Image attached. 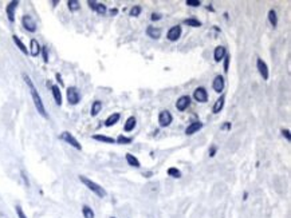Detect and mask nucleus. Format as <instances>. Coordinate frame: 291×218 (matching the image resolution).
<instances>
[{
  "mask_svg": "<svg viewBox=\"0 0 291 218\" xmlns=\"http://www.w3.org/2000/svg\"><path fill=\"white\" fill-rule=\"evenodd\" d=\"M23 78H24L26 83H27L28 88H30V92H31V97H32V99H34V104H35V107H36V110H38V112L42 115V117L47 118V112H46L44 104H43V102H42V98H40V95L38 94V90L35 88L32 80L30 79V76H28L27 74H23Z\"/></svg>",
  "mask_w": 291,
  "mask_h": 218,
  "instance_id": "obj_1",
  "label": "nucleus"
},
{
  "mask_svg": "<svg viewBox=\"0 0 291 218\" xmlns=\"http://www.w3.org/2000/svg\"><path fill=\"white\" fill-rule=\"evenodd\" d=\"M79 179H81V182H82L89 190L93 191L95 195H98L99 198L106 197V190H105L102 186H99L98 184H95V182H93L91 179H89V178H86V177H83V175L79 177Z\"/></svg>",
  "mask_w": 291,
  "mask_h": 218,
  "instance_id": "obj_2",
  "label": "nucleus"
},
{
  "mask_svg": "<svg viewBox=\"0 0 291 218\" xmlns=\"http://www.w3.org/2000/svg\"><path fill=\"white\" fill-rule=\"evenodd\" d=\"M173 121V117L170 114V111L168 110H163L160 112L158 115V123H160V127H166V126H169Z\"/></svg>",
  "mask_w": 291,
  "mask_h": 218,
  "instance_id": "obj_3",
  "label": "nucleus"
},
{
  "mask_svg": "<svg viewBox=\"0 0 291 218\" xmlns=\"http://www.w3.org/2000/svg\"><path fill=\"white\" fill-rule=\"evenodd\" d=\"M60 139H63L65 142H67L70 146H73L74 149H76V150H81L82 149V146H81V143L76 141L75 138H74L73 135L70 134V132H67V131H65V132H62L60 134Z\"/></svg>",
  "mask_w": 291,
  "mask_h": 218,
  "instance_id": "obj_4",
  "label": "nucleus"
},
{
  "mask_svg": "<svg viewBox=\"0 0 291 218\" xmlns=\"http://www.w3.org/2000/svg\"><path fill=\"white\" fill-rule=\"evenodd\" d=\"M181 32H183V30H181L180 26H173V27L169 28V31L166 34V38H168V40H170V42H176V40L180 39Z\"/></svg>",
  "mask_w": 291,
  "mask_h": 218,
  "instance_id": "obj_5",
  "label": "nucleus"
},
{
  "mask_svg": "<svg viewBox=\"0 0 291 218\" xmlns=\"http://www.w3.org/2000/svg\"><path fill=\"white\" fill-rule=\"evenodd\" d=\"M22 24H23V27H24L28 32L36 31V23H35L34 19H32L31 16H28V15H24V16L22 17Z\"/></svg>",
  "mask_w": 291,
  "mask_h": 218,
  "instance_id": "obj_6",
  "label": "nucleus"
},
{
  "mask_svg": "<svg viewBox=\"0 0 291 218\" xmlns=\"http://www.w3.org/2000/svg\"><path fill=\"white\" fill-rule=\"evenodd\" d=\"M81 99V95L78 92L75 87H69L67 88V101H69L70 104H76Z\"/></svg>",
  "mask_w": 291,
  "mask_h": 218,
  "instance_id": "obj_7",
  "label": "nucleus"
},
{
  "mask_svg": "<svg viewBox=\"0 0 291 218\" xmlns=\"http://www.w3.org/2000/svg\"><path fill=\"white\" fill-rule=\"evenodd\" d=\"M193 98L194 101L200 102V103H204L208 101V92L204 87H197L196 90L193 91Z\"/></svg>",
  "mask_w": 291,
  "mask_h": 218,
  "instance_id": "obj_8",
  "label": "nucleus"
},
{
  "mask_svg": "<svg viewBox=\"0 0 291 218\" xmlns=\"http://www.w3.org/2000/svg\"><path fill=\"white\" fill-rule=\"evenodd\" d=\"M189 104H191V98L188 97V95H183V97H180L177 99L176 108L178 111H184V110H187Z\"/></svg>",
  "mask_w": 291,
  "mask_h": 218,
  "instance_id": "obj_9",
  "label": "nucleus"
},
{
  "mask_svg": "<svg viewBox=\"0 0 291 218\" xmlns=\"http://www.w3.org/2000/svg\"><path fill=\"white\" fill-rule=\"evenodd\" d=\"M256 67H258V70H259V74L262 75V78H263L264 80L268 79V67H267L266 62H264L263 59L258 58V60H256Z\"/></svg>",
  "mask_w": 291,
  "mask_h": 218,
  "instance_id": "obj_10",
  "label": "nucleus"
},
{
  "mask_svg": "<svg viewBox=\"0 0 291 218\" xmlns=\"http://www.w3.org/2000/svg\"><path fill=\"white\" fill-rule=\"evenodd\" d=\"M224 86H225V80L222 75H217L215 76V79H213V83H212V87H213V90L215 92L220 94L223 90H224Z\"/></svg>",
  "mask_w": 291,
  "mask_h": 218,
  "instance_id": "obj_11",
  "label": "nucleus"
},
{
  "mask_svg": "<svg viewBox=\"0 0 291 218\" xmlns=\"http://www.w3.org/2000/svg\"><path fill=\"white\" fill-rule=\"evenodd\" d=\"M17 4H19V1H17V0H14V1H11L7 6V8H6V12H7V16H8V20L10 21L15 20V10H16Z\"/></svg>",
  "mask_w": 291,
  "mask_h": 218,
  "instance_id": "obj_12",
  "label": "nucleus"
},
{
  "mask_svg": "<svg viewBox=\"0 0 291 218\" xmlns=\"http://www.w3.org/2000/svg\"><path fill=\"white\" fill-rule=\"evenodd\" d=\"M201 127H203V123H201V122H199V121L197 122H192L191 125L185 128V134L187 135H193L194 132H197Z\"/></svg>",
  "mask_w": 291,
  "mask_h": 218,
  "instance_id": "obj_13",
  "label": "nucleus"
},
{
  "mask_svg": "<svg viewBox=\"0 0 291 218\" xmlns=\"http://www.w3.org/2000/svg\"><path fill=\"white\" fill-rule=\"evenodd\" d=\"M146 35H148L149 38H152V39H160V36H161V30L149 26V27L146 28Z\"/></svg>",
  "mask_w": 291,
  "mask_h": 218,
  "instance_id": "obj_14",
  "label": "nucleus"
},
{
  "mask_svg": "<svg viewBox=\"0 0 291 218\" xmlns=\"http://www.w3.org/2000/svg\"><path fill=\"white\" fill-rule=\"evenodd\" d=\"M135 123H137V121H135V118L134 117H129L128 119H126V122H125V126H124V130L126 132H130L134 130L135 127Z\"/></svg>",
  "mask_w": 291,
  "mask_h": 218,
  "instance_id": "obj_15",
  "label": "nucleus"
},
{
  "mask_svg": "<svg viewBox=\"0 0 291 218\" xmlns=\"http://www.w3.org/2000/svg\"><path fill=\"white\" fill-rule=\"evenodd\" d=\"M225 54H227V51H225V48L223 47V46H219V47H216L215 52H213L215 62H220V60H222V59L225 56Z\"/></svg>",
  "mask_w": 291,
  "mask_h": 218,
  "instance_id": "obj_16",
  "label": "nucleus"
},
{
  "mask_svg": "<svg viewBox=\"0 0 291 218\" xmlns=\"http://www.w3.org/2000/svg\"><path fill=\"white\" fill-rule=\"evenodd\" d=\"M224 102H225V95H220V98H219L217 101L215 102V104H213V108H212V111H213L215 114L220 112V111H222V108L224 107Z\"/></svg>",
  "mask_w": 291,
  "mask_h": 218,
  "instance_id": "obj_17",
  "label": "nucleus"
},
{
  "mask_svg": "<svg viewBox=\"0 0 291 218\" xmlns=\"http://www.w3.org/2000/svg\"><path fill=\"white\" fill-rule=\"evenodd\" d=\"M119 118H121V115L118 114V112H114V114H111L110 117L105 121V126L106 127H111V126H114L115 123H117L118 121H119Z\"/></svg>",
  "mask_w": 291,
  "mask_h": 218,
  "instance_id": "obj_18",
  "label": "nucleus"
},
{
  "mask_svg": "<svg viewBox=\"0 0 291 218\" xmlns=\"http://www.w3.org/2000/svg\"><path fill=\"white\" fill-rule=\"evenodd\" d=\"M125 158H126V162H128V165L129 166H133V167H135V169H138L140 166H141V163H140V161L135 158L134 155H132V154H126L125 155Z\"/></svg>",
  "mask_w": 291,
  "mask_h": 218,
  "instance_id": "obj_19",
  "label": "nucleus"
},
{
  "mask_svg": "<svg viewBox=\"0 0 291 218\" xmlns=\"http://www.w3.org/2000/svg\"><path fill=\"white\" fill-rule=\"evenodd\" d=\"M51 91H52V95H54V99H55L56 104H58V106H60V104H62V94H60L59 87L54 84V86L51 87Z\"/></svg>",
  "mask_w": 291,
  "mask_h": 218,
  "instance_id": "obj_20",
  "label": "nucleus"
},
{
  "mask_svg": "<svg viewBox=\"0 0 291 218\" xmlns=\"http://www.w3.org/2000/svg\"><path fill=\"white\" fill-rule=\"evenodd\" d=\"M102 110V102L101 101H94L91 104V117H97Z\"/></svg>",
  "mask_w": 291,
  "mask_h": 218,
  "instance_id": "obj_21",
  "label": "nucleus"
},
{
  "mask_svg": "<svg viewBox=\"0 0 291 218\" xmlns=\"http://www.w3.org/2000/svg\"><path fill=\"white\" fill-rule=\"evenodd\" d=\"M93 139H95V141H99V142H103V143H115V139L114 138H110V137L101 135V134L93 135Z\"/></svg>",
  "mask_w": 291,
  "mask_h": 218,
  "instance_id": "obj_22",
  "label": "nucleus"
},
{
  "mask_svg": "<svg viewBox=\"0 0 291 218\" xmlns=\"http://www.w3.org/2000/svg\"><path fill=\"white\" fill-rule=\"evenodd\" d=\"M30 46H31V51H30V54H31L32 56H38L39 52H40V46H39L38 40L32 39L31 43H30Z\"/></svg>",
  "mask_w": 291,
  "mask_h": 218,
  "instance_id": "obj_23",
  "label": "nucleus"
},
{
  "mask_svg": "<svg viewBox=\"0 0 291 218\" xmlns=\"http://www.w3.org/2000/svg\"><path fill=\"white\" fill-rule=\"evenodd\" d=\"M12 40H14V43L17 46V48L20 50V51L23 52V54H26V55H27V54H28V51H27V48H26V46L23 44V42H22L20 39L17 38V36H12Z\"/></svg>",
  "mask_w": 291,
  "mask_h": 218,
  "instance_id": "obj_24",
  "label": "nucleus"
},
{
  "mask_svg": "<svg viewBox=\"0 0 291 218\" xmlns=\"http://www.w3.org/2000/svg\"><path fill=\"white\" fill-rule=\"evenodd\" d=\"M268 20H270L271 26H272L274 28L278 26V16H276V12H275L274 10L268 11Z\"/></svg>",
  "mask_w": 291,
  "mask_h": 218,
  "instance_id": "obj_25",
  "label": "nucleus"
},
{
  "mask_svg": "<svg viewBox=\"0 0 291 218\" xmlns=\"http://www.w3.org/2000/svg\"><path fill=\"white\" fill-rule=\"evenodd\" d=\"M184 23L187 26H189V27H201V21H199L197 19H194V17H189V19H185L184 20Z\"/></svg>",
  "mask_w": 291,
  "mask_h": 218,
  "instance_id": "obj_26",
  "label": "nucleus"
},
{
  "mask_svg": "<svg viewBox=\"0 0 291 218\" xmlns=\"http://www.w3.org/2000/svg\"><path fill=\"white\" fill-rule=\"evenodd\" d=\"M82 214H83V217H85V218H94L93 209L89 208V206H86V205L82 208Z\"/></svg>",
  "mask_w": 291,
  "mask_h": 218,
  "instance_id": "obj_27",
  "label": "nucleus"
},
{
  "mask_svg": "<svg viewBox=\"0 0 291 218\" xmlns=\"http://www.w3.org/2000/svg\"><path fill=\"white\" fill-rule=\"evenodd\" d=\"M168 175L172 177V178H180L181 177V171L176 167H169L168 169Z\"/></svg>",
  "mask_w": 291,
  "mask_h": 218,
  "instance_id": "obj_28",
  "label": "nucleus"
},
{
  "mask_svg": "<svg viewBox=\"0 0 291 218\" xmlns=\"http://www.w3.org/2000/svg\"><path fill=\"white\" fill-rule=\"evenodd\" d=\"M130 142H132V138H128V137H125V135H119V137L115 139V143H118V145H129Z\"/></svg>",
  "mask_w": 291,
  "mask_h": 218,
  "instance_id": "obj_29",
  "label": "nucleus"
},
{
  "mask_svg": "<svg viewBox=\"0 0 291 218\" xmlns=\"http://www.w3.org/2000/svg\"><path fill=\"white\" fill-rule=\"evenodd\" d=\"M141 11H142L141 6H134V7H132V10H130V12H129V15H130L132 17H137V16H140Z\"/></svg>",
  "mask_w": 291,
  "mask_h": 218,
  "instance_id": "obj_30",
  "label": "nucleus"
},
{
  "mask_svg": "<svg viewBox=\"0 0 291 218\" xmlns=\"http://www.w3.org/2000/svg\"><path fill=\"white\" fill-rule=\"evenodd\" d=\"M67 6H69L70 11H78L79 10V1H76V0H69V1H67Z\"/></svg>",
  "mask_w": 291,
  "mask_h": 218,
  "instance_id": "obj_31",
  "label": "nucleus"
},
{
  "mask_svg": "<svg viewBox=\"0 0 291 218\" xmlns=\"http://www.w3.org/2000/svg\"><path fill=\"white\" fill-rule=\"evenodd\" d=\"M95 11H97L99 15H105L106 14V11H108V8H106V6L102 3H98L97 4V8H95Z\"/></svg>",
  "mask_w": 291,
  "mask_h": 218,
  "instance_id": "obj_32",
  "label": "nucleus"
},
{
  "mask_svg": "<svg viewBox=\"0 0 291 218\" xmlns=\"http://www.w3.org/2000/svg\"><path fill=\"white\" fill-rule=\"evenodd\" d=\"M224 72H228V67H229V60H231V55L225 54L224 58Z\"/></svg>",
  "mask_w": 291,
  "mask_h": 218,
  "instance_id": "obj_33",
  "label": "nucleus"
},
{
  "mask_svg": "<svg viewBox=\"0 0 291 218\" xmlns=\"http://www.w3.org/2000/svg\"><path fill=\"white\" fill-rule=\"evenodd\" d=\"M185 3H187V6H189V7H199L201 4V1L200 0H187Z\"/></svg>",
  "mask_w": 291,
  "mask_h": 218,
  "instance_id": "obj_34",
  "label": "nucleus"
},
{
  "mask_svg": "<svg viewBox=\"0 0 291 218\" xmlns=\"http://www.w3.org/2000/svg\"><path fill=\"white\" fill-rule=\"evenodd\" d=\"M16 213H17V215H19V218H27L26 217V214L23 213V210H22L20 206H16Z\"/></svg>",
  "mask_w": 291,
  "mask_h": 218,
  "instance_id": "obj_35",
  "label": "nucleus"
},
{
  "mask_svg": "<svg viewBox=\"0 0 291 218\" xmlns=\"http://www.w3.org/2000/svg\"><path fill=\"white\" fill-rule=\"evenodd\" d=\"M42 51H43V60H44V62H49V54H47V47H43V48H42Z\"/></svg>",
  "mask_w": 291,
  "mask_h": 218,
  "instance_id": "obj_36",
  "label": "nucleus"
},
{
  "mask_svg": "<svg viewBox=\"0 0 291 218\" xmlns=\"http://www.w3.org/2000/svg\"><path fill=\"white\" fill-rule=\"evenodd\" d=\"M282 134H283V137H286V139H287L288 142L291 141V135H290V130H282Z\"/></svg>",
  "mask_w": 291,
  "mask_h": 218,
  "instance_id": "obj_37",
  "label": "nucleus"
},
{
  "mask_svg": "<svg viewBox=\"0 0 291 218\" xmlns=\"http://www.w3.org/2000/svg\"><path fill=\"white\" fill-rule=\"evenodd\" d=\"M87 4H89V6H90V8H91V10H94V11H95V8H97V1H93V0H89V1H87Z\"/></svg>",
  "mask_w": 291,
  "mask_h": 218,
  "instance_id": "obj_38",
  "label": "nucleus"
},
{
  "mask_svg": "<svg viewBox=\"0 0 291 218\" xmlns=\"http://www.w3.org/2000/svg\"><path fill=\"white\" fill-rule=\"evenodd\" d=\"M216 151H217V147H216V146H212L211 149H209V157H215Z\"/></svg>",
  "mask_w": 291,
  "mask_h": 218,
  "instance_id": "obj_39",
  "label": "nucleus"
},
{
  "mask_svg": "<svg viewBox=\"0 0 291 218\" xmlns=\"http://www.w3.org/2000/svg\"><path fill=\"white\" fill-rule=\"evenodd\" d=\"M150 19H152L153 21H154V20H160V19H161V15H160V14H152V17H150Z\"/></svg>",
  "mask_w": 291,
  "mask_h": 218,
  "instance_id": "obj_40",
  "label": "nucleus"
},
{
  "mask_svg": "<svg viewBox=\"0 0 291 218\" xmlns=\"http://www.w3.org/2000/svg\"><path fill=\"white\" fill-rule=\"evenodd\" d=\"M222 128L223 130H231V123H229V122H225Z\"/></svg>",
  "mask_w": 291,
  "mask_h": 218,
  "instance_id": "obj_41",
  "label": "nucleus"
},
{
  "mask_svg": "<svg viewBox=\"0 0 291 218\" xmlns=\"http://www.w3.org/2000/svg\"><path fill=\"white\" fill-rule=\"evenodd\" d=\"M117 14H118L117 8H113V10H110V15H111V16H114V15H117Z\"/></svg>",
  "mask_w": 291,
  "mask_h": 218,
  "instance_id": "obj_42",
  "label": "nucleus"
},
{
  "mask_svg": "<svg viewBox=\"0 0 291 218\" xmlns=\"http://www.w3.org/2000/svg\"><path fill=\"white\" fill-rule=\"evenodd\" d=\"M111 218H115V217H111Z\"/></svg>",
  "mask_w": 291,
  "mask_h": 218,
  "instance_id": "obj_43",
  "label": "nucleus"
}]
</instances>
